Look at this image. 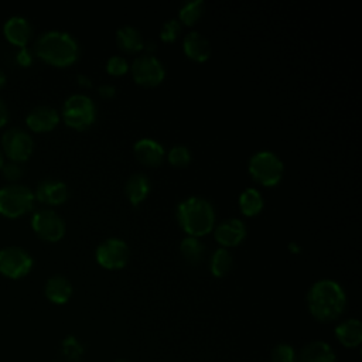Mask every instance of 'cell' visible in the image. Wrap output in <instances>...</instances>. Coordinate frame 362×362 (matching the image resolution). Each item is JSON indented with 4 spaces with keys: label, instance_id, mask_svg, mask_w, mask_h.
<instances>
[{
    "label": "cell",
    "instance_id": "1",
    "mask_svg": "<svg viewBox=\"0 0 362 362\" xmlns=\"http://www.w3.org/2000/svg\"><path fill=\"white\" fill-rule=\"evenodd\" d=\"M346 304V296L339 283L331 279L315 281L307 293V305L314 318L322 322L338 318Z\"/></svg>",
    "mask_w": 362,
    "mask_h": 362
},
{
    "label": "cell",
    "instance_id": "2",
    "mask_svg": "<svg viewBox=\"0 0 362 362\" xmlns=\"http://www.w3.org/2000/svg\"><path fill=\"white\" fill-rule=\"evenodd\" d=\"M177 218L188 236H204L215 225V211L212 204L202 197H188L177 206Z\"/></svg>",
    "mask_w": 362,
    "mask_h": 362
},
{
    "label": "cell",
    "instance_id": "3",
    "mask_svg": "<svg viewBox=\"0 0 362 362\" xmlns=\"http://www.w3.org/2000/svg\"><path fill=\"white\" fill-rule=\"evenodd\" d=\"M35 52L40 58L52 65L66 66L76 61L79 45L69 33L52 30L44 33L38 38Z\"/></svg>",
    "mask_w": 362,
    "mask_h": 362
},
{
    "label": "cell",
    "instance_id": "4",
    "mask_svg": "<svg viewBox=\"0 0 362 362\" xmlns=\"http://www.w3.org/2000/svg\"><path fill=\"white\" fill-rule=\"evenodd\" d=\"M249 173L253 180L262 185H276L284 173V164L280 157L270 150H260L249 158Z\"/></svg>",
    "mask_w": 362,
    "mask_h": 362
},
{
    "label": "cell",
    "instance_id": "5",
    "mask_svg": "<svg viewBox=\"0 0 362 362\" xmlns=\"http://www.w3.org/2000/svg\"><path fill=\"white\" fill-rule=\"evenodd\" d=\"M62 117L65 123L74 129H85L96 119V106L85 93L71 95L62 106Z\"/></svg>",
    "mask_w": 362,
    "mask_h": 362
},
{
    "label": "cell",
    "instance_id": "6",
    "mask_svg": "<svg viewBox=\"0 0 362 362\" xmlns=\"http://www.w3.org/2000/svg\"><path fill=\"white\" fill-rule=\"evenodd\" d=\"M34 194L24 185H7L0 189V214L16 218L31 209Z\"/></svg>",
    "mask_w": 362,
    "mask_h": 362
},
{
    "label": "cell",
    "instance_id": "7",
    "mask_svg": "<svg viewBox=\"0 0 362 362\" xmlns=\"http://www.w3.org/2000/svg\"><path fill=\"white\" fill-rule=\"evenodd\" d=\"M133 79L143 86H156L163 82L165 69L163 62L153 54H143L133 59L129 66Z\"/></svg>",
    "mask_w": 362,
    "mask_h": 362
},
{
    "label": "cell",
    "instance_id": "8",
    "mask_svg": "<svg viewBox=\"0 0 362 362\" xmlns=\"http://www.w3.org/2000/svg\"><path fill=\"white\" fill-rule=\"evenodd\" d=\"M129 246L123 239L107 238L96 247L98 263L105 269H122L129 260Z\"/></svg>",
    "mask_w": 362,
    "mask_h": 362
},
{
    "label": "cell",
    "instance_id": "9",
    "mask_svg": "<svg viewBox=\"0 0 362 362\" xmlns=\"http://www.w3.org/2000/svg\"><path fill=\"white\" fill-rule=\"evenodd\" d=\"M31 225L40 238L49 242L59 240L65 233L64 219L51 209L37 211L31 218Z\"/></svg>",
    "mask_w": 362,
    "mask_h": 362
},
{
    "label": "cell",
    "instance_id": "10",
    "mask_svg": "<svg viewBox=\"0 0 362 362\" xmlns=\"http://www.w3.org/2000/svg\"><path fill=\"white\" fill-rule=\"evenodd\" d=\"M31 256L21 247H6L0 250V273L7 277L18 279L30 272Z\"/></svg>",
    "mask_w": 362,
    "mask_h": 362
},
{
    "label": "cell",
    "instance_id": "11",
    "mask_svg": "<svg viewBox=\"0 0 362 362\" xmlns=\"http://www.w3.org/2000/svg\"><path fill=\"white\" fill-rule=\"evenodd\" d=\"M3 147L10 158L24 161L30 157L34 143L33 139L21 129H10L3 136Z\"/></svg>",
    "mask_w": 362,
    "mask_h": 362
},
{
    "label": "cell",
    "instance_id": "12",
    "mask_svg": "<svg viewBox=\"0 0 362 362\" xmlns=\"http://www.w3.org/2000/svg\"><path fill=\"white\" fill-rule=\"evenodd\" d=\"M246 236V225L238 218H230L221 222L215 228V239L222 247H232L239 245Z\"/></svg>",
    "mask_w": 362,
    "mask_h": 362
},
{
    "label": "cell",
    "instance_id": "13",
    "mask_svg": "<svg viewBox=\"0 0 362 362\" xmlns=\"http://www.w3.org/2000/svg\"><path fill=\"white\" fill-rule=\"evenodd\" d=\"M133 151H134L136 158L141 164L148 165V167L158 165L163 161L164 154H165L163 144L150 137L139 139L133 146Z\"/></svg>",
    "mask_w": 362,
    "mask_h": 362
},
{
    "label": "cell",
    "instance_id": "14",
    "mask_svg": "<svg viewBox=\"0 0 362 362\" xmlns=\"http://www.w3.org/2000/svg\"><path fill=\"white\" fill-rule=\"evenodd\" d=\"M182 48L185 55L197 62L206 61L212 52L209 40L197 30H192L188 34H185L182 40Z\"/></svg>",
    "mask_w": 362,
    "mask_h": 362
},
{
    "label": "cell",
    "instance_id": "15",
    "mask_svg": "<svg viewBox=\"0 0 362 362\" xmlns=\"http://www.w3.org/2000/svg\"><path fill=\"white\" fill-rule=\"evenodd\" d=\"M59 122L58 112L49 106H37L27 116V124L34 132H48Z\"/></svg>",
    "mask_w": 362,
    "mask_h": 362
},
{
    "label": "cell",
    "instance_id": "16",
    "mask_svg": "<svg viewBox=\"0 0 362 362\" xmlns=\"http://www.w3.org/2000/svg\"><path fill=\"white\" fill-rule=\"evenodd\" d=\"M35 195L41 202L58 205L68 198V187L59 180H45L38 185Z\"/></svg>",
    "mask_w": 362,
    "mask_h": 362
},
{
    "label": "cell",
    "instance_id": "17",
    "mask_svg": "<svg viewBox=\"0 0 362 362\" xmlns=\"http://www.w3.org/2000/svg\"><path fill=\"white\" fill-rule=\"evenodd\" d=\"M296 362H335V354L328 344L314 341L301 349Z\"/></svg>",
    "mask_w": 362,
    "mask_h": 362
},
{
    "label": "cell",
    "instance_id": "18",
    "mask_svg": "<svg viewBox=\"0 0 362 362\" xmlns=\"http://www.w3.org/2000/svg\"><path fill=\"white\" fill-rule=\"evenodd\" d=\"M150 188L151 185H150L148 177L144 175L143 173H134L126 181L124 194L133 205H137L146 199V197L150 192Z\"/></svg>",
    "mask_w": 362,
    "mask_h": 362
},
{
    "label": "cell",
    "instance_id": "19",
    "mask_svg": "<svg viewBox=\"0 0 362 362\" xmlns=\"http://www.w3.org/2000/svg\"><path fill=\"white\" fill-rule=\"evenodd\" d=\"M116 42L120 49L133 54L144 48V40L141 33L133 25H122L116 31Z\"/></svg>",
    "mask_w": 362,
    "mask_h": 362
},
{
    "label": "cell",
    "instance_id": "20",
    "mask_svg": "<svg viewBox=\"0 0 362 362\" xmlns=\"http://www.w3.org/2000/svg\"><path fill=\"white\" fill-rule=\"evenodd\" d=\"M337 339L346 348H356L362 341V324L359 320L351 318L335 328Z\"/></svg>",
    "mask_w": 362,
    "mask_h": 362
},
{
    "label": "cell",
    "instance_id": "21",
    "mask_svg": "<svg viewBox=\"0 0 362 362\" xmlns=\"http://www.w3.org/2000/svg\"><path fill=\"white\" fill-rule=\"evenodd\" d=\"M4 34L10 42L23 48L30 38L31 27L25 18L16 16L8 18L4 24Z\"/></svg>",
    "mask_w": 362,
    "mask_h": 362
},
{
    "label": "cell",
    "instance_id": "22",
    "mask_svg": "<svg viewBox=\"0 0 362 362\" xmlns=\"http://www.w3.org/2000/svg\"><path fill=\"white\" fill-rule=\"evenodd\" d=\"M45 296L55 304H64L72 296V286L66 277L52 276L45 284Z\"/></svg>",
    "mask_w": 362,
    "mask_h": 362
},
{
    "label": "cell",
    "instance_id": "23",
    "mask_svg": "<svg viewBox=\"0 0 362 362\" xmlns=\"http://www.w3.org/2000/svg\"><path fill=\"white\" fill-rule=\"evenodd\" d=\"M238 204L242 214H245L246 216H255L263 209V197L259 189L249 187L240 192Z\"/></svg>",
    "mask_w": 362,
    "mask_h": 362
},
{
    "label": "cell",
    "instance_id": "24",
    "mask_svg": "<svg viewBox=\"0 0 362 362\" xmlns=\"http://www.w3.org/2000/svg\"><path fill=\"white\" fill-rule=\"evenodd\" d=\"M232 266H233V256L226 247H218L212 253L209 267H211V273L215 277L226 276L230 272Z\"/></svg>",
    "mask_w": 362,
    "mask_h": 362
},
{
    "label": "cell",
    "instance_id": "25",
    "mask_svg": "<svg viewBox=\"0 0 362 362\" xmlns=\"http://www.w3.org/2000/svg\"><path fill=\"white\" fill-rule=\"evenodd\" d=\"M180 252L188 262L198 263L205 253V245L195 236H185L180 243Z\"/></svg>",
    "mask_w": 362,
    "mask_h": 362
},
{
    "label": "cell",
    "instance_id": "26",
    "mask_svg": "<svg viewBox=\"0 0 362 362\" xmlns=\"http://www.w3.org/2000/svg\"><path fill=\"white\" fill-rule=\"evenodd\" d=\"M204 10H205V3L202 0L185 1L178 10V17H180L178 21H182L187 25H192L201 18Z\"/></svg>",
    "mask_w": 362,
    "mask_h": 362
},
{
    "label": "cell",
    "instance_id": "27",
    "mask_svg": "<svg viewBox=\"0 0 362 362\" xmlns=\"http://www.w3.org/2000/svg\"><path fill=\"white\" fill-rule=\"evenodd\" d=\"M191 158H192L191 151H189V148H188L187 146H184V144H175V146H173V147L170 148L168 154H167L168 163H170L171 165L180 167V168L188 165V164L191 163Z\"/></svg>",
    "mask_w": 362,
    "mask_h": 362
},
{
    "label": "cell",
    "instance_id": "28",
    "mask_svg": "<svg viewBox=\"0 0 362 362\" xmlns=\"http://www.w3.org/2000/svg\"><path fill=\"white\" fill-rule=\"evenodd\" d=\"M106 71L113 76H120L129 71V62L122 55H112L106 61Z\"/></svg>",
    "mask_w": 362,
    "mask_h": 362
},
{
    "label": "cell",
    "instance_id": "29",
    "mask_svg": "<svg viewBox=\"0 0 362 362\" xmlns=\"http://www.w3.org/2000/svg\"><path fill=\"white\" fill-rule=\"evenodd\" d=\"M180 31H181V23L177 18H170L164 21V24L161 25L160 38L165 42H173L178 37Z\"/></svg>",
    "mask_w": 362,
    "mask_h": 362
},
{
    "label": "cell",
    "instance_id": "30",
    "mask_svg": "<svg viewBox=\"0 0 362 362\" xmlns=\"http://www.w3.org/2000/svg\"><path fill=\"white\" fill-rule=\"evenodd\" d=\"M272 362H296V352L288 344H279L272 352Z\"/></svg>",
    "mask_w": 362,
    "mask_h": 362
},
{
    "label": "cell",
    "instance_id": "31",
    "mask_svg": "<svg viewBox=\"0 0 362 362\" xmlns=\"http://www.w3.org/2000/svg\"><path fill=\"white\" fill-rule=\"evenodd\" d=\"M62 349H64V354L68 358H78L82 354V348H81L79 342L74 337H69V338H66L64 341Z\"/></svg>",
    "mask_w": 362,
    "mask_h": 362
},
{
    "label": "cell",
    "instance_id": "32",
    "mask_svg": "<svg viewBox=\"0 0 362 362\" xmlns=\"http://www.w3.org/2000/svg\"><path fill=\"white\" fill-rule=\"evenodd\" d=\"M3 173H4V177L8 178V180H17L23 175V168L18 165V164H14V163H10V164H6L3 167Z\"/></svg>",
    "mask_w": 362,
    "mask_h": 362
},
{
    "label": "cell",
    "instance_id": "33",
    "mask_svg": "<svg viewBox=\"0 0 362 362\" xmlns=\"http://www.w3.org/2000/svg\"><path fill=\"white\" fill-rule=\"evenodd\" d=\"M98 90H99V95H100V96H103V98H112V96H115V93H116V86L112 85V83H103V85H100V86L98 88Z\"/></svg>",
    "mask_w": 362,
    "mask_h": 362
},
{
    "label": "cell",
    "instance_id": "34",
    "mask_svg": "<svg viewBox=\"0 0 362 362\" xmlns=\"http://www.w3.org/2000/svg\"><path fill=\"white\" fill-rule=\"evenodd\" d=\"M17 61H18V64H21V65H28V64L31 62V55H30V52H28L24 47H23L21 51L18 52Z\"/></svg>",
    "mask_w": 362,
    "mask_h": 362
},
{
    "label": "cell",
    "instance_id": "35",
    "mask_svg": "<svg viewBox=\"0 0 362 362\" xmlns=\"http://www.w3.org/2000/svg\"><path fill=\"white\" fill-rule=\"evenodd\" d=\"M7 120V107L3 103V100L0 99V126H3Z\"/></svg>",
    "mask_w": 362,
    "mask_h": 362
},
{
    "label": "cell",
    "instance_id": "36",
    "mask_svg": "<svg viewBox=\"0 0 362 362\" xmlns=\"http://www.w3.org/2000/svg\"><path fill=\"white\" fill-rule=\"evenodd\" d=\"M78 82L83 86H92V81L86 75H78Z\"/></svg>",
    "mask_w": 362,
    "mask_h": 362
},
{
    "label": "cell",
    "instance_id": "37",
    "mask_svg": "<svg viewBox=\"0 0 362 362\" xmlns=\"http://www.w3.org/2000/svg\"><path fill=\"white\" fill-rule=\"evenodd\" d=\"M288 250L291 253H300L301 252V246L297 243V242H290L288 243Z\"/></svg>",
    "mask_w": 362,
    "mask_h": 362
},
{
    "label": "cell",
    "instance_id": "38",
    "mask_svg": "<svg viewBox=\"0 0 362 362\" xmlns=\"http://www.w3.org/2000/svg\"><path fill=\"white\" fill-rule=\"evenodd\" d=\"M6 82V75L3 74V71H0V86Z\"/></svg>",
    "mask_w": 362,
    "mask_h": 362
},
{
    "label": "cell",
    "instance_id": "39",
    "mask_svg": "<svg viewBox=\"0 0 362 362\" xmlns=\"http://www.w3.org/2000/svg\"><path fill=\"white\" fill-rule=\"evenodd\" d=\"M3 167V157H1V154H0V168Z\"/></svg>",
    "mask_w": 362,
    "mask_h": 362
},
{
    "label": "cell",
    "instance_id": "40",
    "mask_svg": "<svg viewBox=\"0 0 362 362\" xmlns=\"http://www.w3.org/2000/svg\"><path fill=\"white\" fill-rule=\"evenodd\" d=\"M115 362H129V361H124V359H117V361H115Z\"/></svg>",
    "mask_w": 362,
    "mask_h": 362
}]
</instances>
